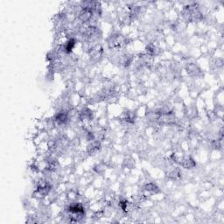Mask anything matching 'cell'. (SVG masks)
Masks as SVG:
<instances>
[{
  "instance_id": "cell-1",
  "label": "cell",
  "mask_w": 224,
  "mask_h": 224,
  "mask_svg": "<svg viewBox=\"0 0 224 224\" xmlns=\"http://www.w3.org/2000/svg\"><path fill=\"white\" fill-rule=\"evenodd\" d=\"M100 149H101L100 143L98 141H93L88 146L87 151H88V152L90 155H94V154H96V152H98Z\"/></svg>"
},
{
  "instance_id": "cell-2",
  "label": "cell",
  "mask_w": 224,
  "mask_h": 224,
  "mask_svg": "<svg viewBox=\"0 0 224 224\" xmlns=\"http://www.w3.org/2000/svg\"><path fill=\"white\" fill-rule=\"evenodd\" d=\"M68 114H67V112L63 111V110L58 112L55 116V122L59 124H63L68 121Z\"/></svg>"
},
{
  "instance_id": "cell-3",
  "label": "cell",
  "mask_w": 224,
  "mask_h": 224,
  "mask_svg": "<svg viewBox=\"0 0 224 224\" xmlns=\"http://www.w3.org/2000/svg\"><path fill=\"white\" fill-rule=\"evenodd\" d=\"M181 166L186 168V169H191L195 166V163L191 158H185L183 160L181 161Z\"/></svg>"
},
{
  "instance_id": "cell-4",
  "label": "cell",
  "mask_w": 224,
  "mask_h": 224,
  "mask_svg": "<svg viewBox=\"0 0 224 224\" xmlns=\"http://www.w3.org/2000/svg\"><path fill=\"white\" fill-rule=\"evenodd\" d=\"M145 190L147 191V192H150L151 194H157L159 192V188L153 183H149V184H147L146 186V189Z\"/></svg>"
},
{
  "instance_id": "cell-5",
  "label": "cell",
  "mask_w": 224,
  "mask_h": 224,
  "mask_svg": "<svg viewBox=\"0 0 224 224\" xmlns=\"http://www.w3.org/2000/svg\"><path fill=\"white\" fill-rule=\"evenodd\" d=\"M187 71H188V73L190 74H192V75H193V74L195 75V74H197L200 72L199 68H197L195 65H194V64H191L190 66H188Z\"/></svg>"
}]
</instances>
